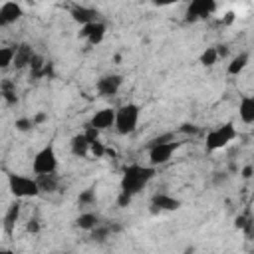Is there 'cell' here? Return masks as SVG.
I'll return each instance as SVG.
<instances>
[{
  "mask_svg": "<svg viewBox=\"0 0 254 254\" xmlns=\"http://www.w3.org/2000/svg\"><path fill=\"white\" fill-rule=\"evenodd\" d=\"M155 167H147V165H129L123 169V177H121V190L135 196L137 192H141L149 181L155 177Z\"/></svg>",
  "mask_w": 254,
  "mask_h": 254,
  "instance_id": "1",
  "label": "cell"
},
{
  "mask_svg": "<svg viewBox=\"0 0 254 254\" xmlns=\"http://www.w3.org/2000/svg\"><path fill=\"white\" fill-rule=\"evenodd\" d=\"M139 113H141V109L137 103H127V105L115 109V123H113L115 131L119 135H131L139 125Z\"/></svg>",
  "mask_w": 254,
  "mask_h": 254,
  "instance_id": "2",
  "label": "cell"
},
{
  "mask_svg": "<svg viewBox=\"0 0 254 254\" xmlns=\"http://www.w3.org/2000/svg\"><path fill=\"white\" fill-rule=\"evenodd\" d=\"M56 169H58V155H56L54 145L42 147L32 159V171L38 177V175H54Z\"/></svg>",
  "mask_w": 254,
  "mask_h": 254,
  "instance_id": "3",
  "label": "cell"
},
{
  "mask_svg": "<svg viewBox=\"0 0 254 254\" xmlns=\"http://www.w3.org/2000/svg\"><path fill=\"white\" fill-rule=\"evenodd\" d=\"M8 189L16 198H28V196H38V185L36 179L18 175V173H8Z\"/></svg>",
  "mask_w": 254,
  "mask_h": 254,
  "instance_id": "4",
  "label": "cell"
},
{
  "mask_svg": "<svg viewBox=\"0 0 254 254\" xmlns=\"http://www.w3.org/2000/svg\"><path fill=\"white\" fill-rule=\"evenodd\" d=\"M234 137H236V127H234V123H222V125L214 127L212 131H208V135H206V151L222 149V147H226Z\"/></svg>",
  "mask_w": 254,
  "mask_h": 254,
  "instance_id": "5",
  "label": "cell"
},
{
  "mask_svg": "<svg viewBox=\"0 0 254 254\" xmlns=\"http://www.w3.org/2000/svg\"><path fill=\"white\" fill-rule=\"evenodd\" d=\"M181 143H177L175 139L169 141V143H153L149 145V161H151V167H157V165H165L173 153L179 149Z\"/></svg>",
  "mask_w": 254,
  "mask_h": 254,
  "instance_id": "6",
  "label": "cell"
},
{
  "mask_svg": "<svg viewBox=\"0 0 254 254\" xmlns=\"http://www.w3.org/2000/svg\"><path fill=\"white\" fill-rule=\"evenodd\" d=\"M216 10V2L212 0H192L187 8V20H198L206 18Z\"/></svg>",
  "mask_w": 254,
  "mask_h": 254,
  "instance_id": "7",
  "label": "cell"
},
{
  "mask_svg": "<svg viewBox=\"0 0 254 254\" xmlns=\"http://www.w3.org/2000/svg\"><path fill=\"white\" fill-rule=\"evenodd\" d=\"M105 30H107V28H105V24L97 20V22H91V24L81 26L79 38H85L89 46H97V44H101V42H103V38H105Z\"/></svg>",
  "mask_w": 254,
  "mask_h": 254,
  "instance_id": "8",
  "label": "cell"
},
{
  "mask_svg": "<svg viewBox=\"0 0 254 254\" xmlns=\"http://www.w3.org/2000/svg\"><path fill=\"white\" fill-rule=\"evenodd\" d=\"M121 83H123V77H121L119 73H109V75H103V77L97 79L95 89H97L99 95L109 97V95H115V93L119 91Z\"/></svg>",
  "mask_w": 254,
  "mask_h": 254,
  "instance_id": "9",
  "label": "cell"
},
{
  "mask_svg": "<svg viewBox=\"0 0 254 254\" xmlns=\"http://www.w3.org/2000/svg\"><path fill=\"white\" fill-rule=\"evenodd\" d=\"M22 18V6L18 2H4L0 6V28L10 26Z\"/></svg>",
  "mask_w": 254,
  "mask_h": 254,
  "instance_id": "10",
  "label": "cell"
},
{
  "mask_svg": "<svg viewBox=\"0 0 254 254\" xmlns=\"http://www.w3.org/2000/svg\"><path fill=\"white\" fill-rule=\"evenodd\" d=\"M113 123H115V109H111V107H103V109L95 111V115L89 121V125L97 131L109 129V127H113Z\"/></svg>",
  "mask_w": 254,
  "mask_h": 254,
  "instance_id": "11",
  "label": "cell"
},
{
  "mask_svg": "<svg viewBox=\"0 0 254 254\" xmlns=\"http://www.w3.org/2000/svg\"><path fill=\"white\" fill-rule=\"evenodd\" d=\"M151 206H153L151 208L153 212H157V210H179L181 208V200L171 196V194H167V192H157L151 198Z\"/></svg>",
  "mask_w": 254,
  "mask_h": 254,
  "instance_id": "12",
  "label": "cell"
},
{
  "mask_svg": "<svg viewBox=\"0 0 254 254\" xmlns=\"http://www.w3.org/2000/svg\"><path fill=\"white\" fill-rule=\"evenodd\" d=\"M32 58H34L32 46H30V44H20V46H16V50H14V62H12V65H14L16 69H22V67L30 65Z\"/></svg>",
  "mask_w": 254,
  "mask_h": 254,
  "instance_id": "13",
  "label": "cell"
},
{
  "mask_svg": "<svg viewBox=\"0 0 254 254\" xmlns=\"http://www.w3.org/2000/svg\"><path fill=\"white\" fill-rule=\"evenodd\" d=\"M71 18L75 22H79L81 26H85V24L97 22V12L93 8H85V6L75 4V6H71Z\"/></svg>",
  "mask_w": 254,
  "mask_h": 254,
  "instance_id": "14",
  "label": "cell"
},
{
  "mask_svg": "<svg viewBox=\"0 0 254 254\" xmlns=\"http://www.w3.org/2000/svg\"><path fill=\"white\" fill-rule=\"evenodd\" d=\"M238 115H240L242 123H246V125H252L254 123V97L252 95H244L240 99Z\"/></svg>",
  "mask_w": 254,
  "mask_h": 254,
  "instance_id": "15",
  "label": "cell"
},
{
  "mask_svg": "<svg viewBox=\"0 0 254 254\" xmlns=\"http://www.w3.org/2000/svg\"><path fill=\"white\" fill-rule=\"evenodd\" d=\"M18 218H20V202L16 200V202H12V204L8 206V210H6V214H4V232H6V234H12V232H14Z\"/></svg>",
  "mask_w": 254,
  "mask_h": 254,
  "instance_id": "16",
  "label": "cell"
},
{
  "mask_svg": "<svg viewBox=\"0 0 254 254\" xmlns=\"http://www.w3.org/2000/svg\"><path fill=\"white\" fill-rule=\"evenodd\" d=\"M69 147H71V153H73L75 157H85V155L89 153V141L85 139V135H83V133H79V135L71 137Z\"/></svg>",
  "mask_w": 254,
  "mask_h": 254,
  "instance_id": "17",
  "label": "cell"
},
{
  "mask_svg": "<svg viewBox=\"0 0 254 254\" xmlns=\"http://www.w3.org/2000/svg\"><path fill=\"white\" fill-rule=\"evenodd\" d=\"M36 185L40 192H54L58 189V177L54 175H38L36 177Z\"/></svg>",
  "mask_w": 254,
  "mask_h": 254,
  "instance_id": "18",
  "label": "cell"
},
{
  "mask_svg": "<svg viewBox=\"0 0 254 254\" xmlns=\"http://www.w3.org/2000/svg\"><path fill=\"white\" fill-rule=\"evenodd\" d=\"M248 62H250V54L248 52H242V54H238L236 58H232V62L228 64V75H238L246 65H248Z\"/></svg>",
  "mask_w": 254,
  "mask_h": 254,
  "instance_id": "19",
  "label": "cell"
},
{
  "mask_svg": "<svg viewBox=\"0 0 254 254\" xmlns=\"http://www.w3.org/2000/svg\"><path fill=\"white\" fill-rule=\"evenodd\" d=\"M75 226L81 228V230L91 232L95 226H99V218H97V214H93V212H83V214H79V216L75 218Z\"/></svg>",
  "mask_w": 254,
  "mask_h": 254,
  "instance_id": "20",
  "label": "cell"
},
{
  "mask_svg": "<svg viewBox=\"0 0 254 254\" xmlns=\"http://www.w3.org/2000/svg\"><path fill=\"white\" fill-rule=\"evenodd\" d=\"M44 67H46L44 58L38 56V54H34V58H32V62H30V75H32L34 79L44 77Z\"/></svg>",
  "mask_w": 254,
  "mask_h": 254,
  "instance_id": "21",
  "label": "cell"
},
{
  "mask_svg": "<svg viewBox=\"0 0 254 254\" xmlns=\"http://www.w3.org/2000/svg\"><path fill=\"white\" fill-rule=\"evenodd\" d=\"M218 62V54H216V48H206L202 54H200V64L204 67H210Z\"/></svg>",
  "mask_w": 254,
  "mask_h": 254,
  "instance_id": "22",
  "label": "cell"
},
{
  "mask_svg": "<svg viewBox=\"0 0 254 254\" xmlns=\"http://www.w3.org/2000/svg\"><path fill=\"white\" fill-rule=\"evenodd\" d=\"M14 50H16V46L14 48H0V69H6L8 65H12V62H14Z\"/></svg>",
  "mask_w": 254,
  "mask_h": 254,
  "instance_id": "23",
  "label": "cell"
},
{
  "mask_svg": "<svg viewBox=\"0 0 254 254\" xmlns=\"http://www.w3.org/2000/svg\"><path fill=\"white\" fill-rule=\"evenodd\" d=\"M115 228H111V226H95L93 230H91V238L93 240H97V242H103L107 236H109V232H113Z\"/></svg>",
  "mask_w": 254,
  "mask_h": 254,
  "instance_id": "24",
  "label": "cell"
},
{
  "mask_svg": "<svg viewBox=\"0 0 254 254\" xmlns=\"http://www.w3.org/2000/svg\"><path fill=\"white\" fill-rule=\"evenodd\" d=\"M77 202H79V204H93V202H95V190H93V189H85L83 192H79Z\"/></svg>",
  "mask_w": 254,
  "mask_h": 254,
  "instance_id": "25",
  "label": "cell"
},
{
  "mask_svg": "<svg viewBox=\"0 0 254 254\" xmlns=\"http://www.w3.org/2000/svg\"><path fill=\"white\" fill-rule=\"evenodd\" d=\"M89 151H91V153H93V155H95L97 159L105 155V147H103V145H101L99 141H93V143L89 145Z\"/></svg>",
  "mask_w": 254,
  "mask_h": 254,
  "instance_id": "26",
  "label": "cell"
},
{
  "mask_svg": "<svg viewBox=\"0 0 254 254\" xmlns=\"http://www.w3.org/2000/svg\"><path fill=\"white\" fill-rule=\"evenodd\" d=\"M131 194H127V192H119V196H117V206H121V208H125V206H129L131 204Z\"/></svg>",
  "mask_w": 254,
  "mask_h": 254,
  "instance_id": "27",
  "label": "cell"
},
{
  "mask_svg": "<svg viewBox=\"0 0 254 254\" xmlns=\"http://www.w3.org/2000/svg\"><path fill=\"white\" fill-rule=\"evenodd\" d=\"M32 127H34V125H32V119L22 117V119L16 121V129H18V131H28V129H32Z\"/></svg>",
  "mask_w": 254,
  "mask_h": 254,
  "instance_id": "28",
  "label": "cell"
},
{
  "mask_svg": "<svg viewBox=\"0 0 254 254\" xmlns=\"http://www.w3.org/2000/svg\"><path fill=\"white\" fill-rule=\"evenodd\" d=\"M26 230H28L30 234H38V232H40V220H38V218H30L28 224H26Z\"/></svg>",
  "mask_w": 254,
  "mask_h": 254,
  "instance_id": "29",
  "label": "cell"
},
{
  "mask_svg": "<svg viewBox=\"0 0 254 254\" xmlns=\"http://www.w3.org/2000/svg\"><path fill=\"white\" fill-rule=\"evenodd\" d=\"M46 119H48V115H46V113H38V115H36V117L32 119V125H38V123H44Z\"/></svg>",
  "mask_w": 254,
  "mask_h": 254,
  "instance_id": "30",
  "label": "cell"
},
{
  "mask_svg": "<svg viewBox=\"0 0 254 254\" xmlns=\"http://www.w3.org/2000/svg\"><path fill=\"white\" fill-rule=\"evenodd\" d=\"M242 177H244V179H250V177H252V165H246V167L242 169Z\"/></svg>",
  "mask_w": 254,
  "mask_h": 254,
  "instance_id": "31",
  "label": "cell"
},
{
  "mask_svg": "<svg viewBox=\"0 0 254 254\" xmlns=\"http://www.w3.org/2000/svg\"><path fill=\"white\" fill-rule=\"evenodd\" d=\"M181 131H183V133H196V127H194V125H183Z\"/></svg>",
  "mask_w": 254,
  "mask_h": 254,
  "instance_id": "32",
  "label": "cell"
},
{
  "mask_svg": "<svg viewBox=\"0 0 254 254\" xmlns=\"http://www.w3.org/2000/svg\"><path fill=\"white\" fill-rule=\"evenodd\" d=\"M246 222H248V218L238 216V218H236V228H244V226H246Z\"/></svg>",
  "mask_w": 254,
  "mask_h": 254,
  "instance_id": "33",
  "label": "cell"
},
{
  "mask_svg": "<svg viewBox=\"0 0 254 254\" xmlns=\"http://www.w3.org/2000/svg\"><path fill=\"white\" fill-rule=\"evenodd\" d=\"M232 20H234V12H228V14H226V18H224L222 22H224V24H230Z\"/></svg>",
  "mask_w": 254,
  "mask_h": 254,
  "instance_id": "34",
  "label": "cell"
},
{
  "mask_svg": "<svg viewBox=\"0 0 254 254\" xmlns=\"http://www.w3.org/2000/svg\"><path fill=\"white\" fill-rule=\"evenodd\" d=\"M185 254H192V248H187V250H185Z\"/></svg>",
  "mask_w": 254,
  "mask_h": 254,
  "instance_id": "35",
  "label": "cell"
},
{
  "mask_svg": "<svg viewBox=\"0 0 254 254\" xmlns=\"http://www.w3.org/2000/svg\"><path fill=\"white\" fill-rule=\"evenodd\" d=\"M0 254H12L10 250H0Z\"/></svg>",
  "mask_w": 254,
  "mask_h": 254,
  "instance_id": "36",
  "label": "cell"
}]
</instances>
